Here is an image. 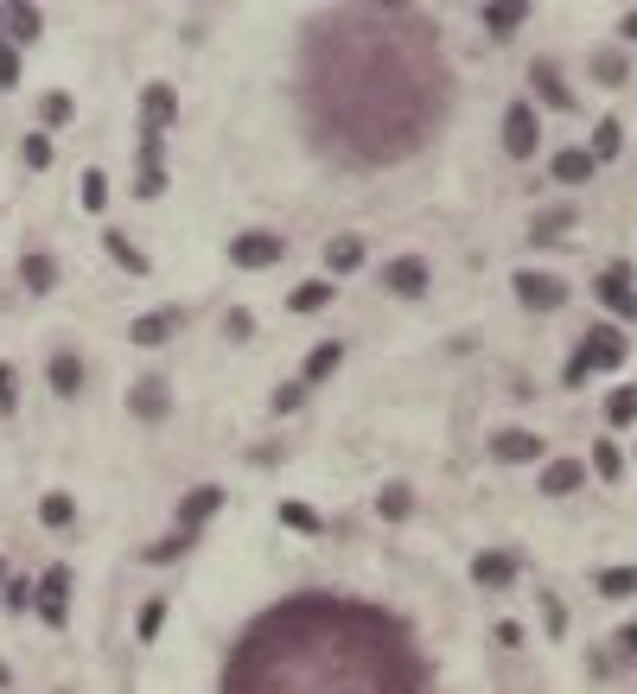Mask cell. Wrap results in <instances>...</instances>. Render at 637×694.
I'll list each match as a JSON object with an SVG mask.
<instances>
[{"label":"cell","instance_id":"cell-1","mask_svg":"<svg viewBox=\"0 0 637 694\" xmlns=\"http://www.w3.org/2000/svg\"><path fill=\"white\" fill-rule=\"evenodd\" d=\"M440 26L421 7L364 0L332 7L300 39L306 134L344 166H395L427 147L446 115Z\"/></svg>","mask_w":637,"mask_h":694},{"label":"cell","instance_id":"cell-2","mask_svg":"<svg viewBox=\"0 0 637 694\" xmlns=\"http://www.w3.org/2000/svg\"><path fill=\"white\" fill-rule=\"evenodd\" d=\"M223 694H427V663L383 605L294 593L243 631L223 663Z\"/></svg>","mask_w":637,"mask_h":694},{"label":"cell","instance_id":"cell-3","mask_svg":"<svg viewBox=\"0 0 637 694\" xmlns=\"http://www.w3.org/2000/svg\"><path fill=\"white\" fill-rule=\"evenodd\" d=\"M625 332H612V325H599V332H587V344H580L574 351V363H567L561 370V383H587L593 370H618V363H625Z\"/></svg>","mask_w":637,"mask_h":694},{"label":"cell","instance_id":"cell-4","mask_svg":"<svg viewBox=\"0 0 637 694\" xmlns=\"http://www.w3.org/2000/svg\"><path fill=\"white\" fill-rule=\"evenodd\" d=\"M32 586H39V593H32L39 618L51 624V631H64V624H71V567H64V561H51V567H45V574L32 580Z\"/></svg>","mask_w":637,"mask_h":694},{"label":"cell","instance_id":"cell-5","mask_svg":"<svg viewBox=\"0 0 637 694\" xmlns=\"http://www.w3.org/2000/svg\"><path fill=\"white\" fill-rule=\"evenodd\" d=\"M172 115H179V90H172V83H147V90H141V147H160L166 141Z\"/></svg>","mask_w":637,"mask_h":694},{"label":"cell","instance_id":"cell-6","mask_svg":"<svg viewBox=\"0 0 637 694\" xmlns=\"http://www.w3.org/2000/svg\"><path fill=\"white\" fill-rule=\"evenodd\" d=\"M536 147H542L536 109H529V102H510V109H504V153H510V160H529Z\"/></svg>","mask_w":637,"mask_h":694},{"label":"cell","instance_id":"cell-7","mask_svg":"<svg viewBox=\"0 0 637 694\" xmlns=\"http://www.w3.org/2000/svg\"><path fill=\"white\" fill-rule=\"evenodd\" d=\"M287 255V236H274V230H243L230 242V262L236 268H274Z\"/></svg>","mask_w":637,"mask_h":694},{"label":"cell","instance_id":"cell-8","mask_svg":"<svg viewBox=\"0 0 637 694\" xmlns=\"http://www.w3.org/2000/svg\"><path fill=\"white\" fill-rule=\"evenodd\" d=\"M593 300L606 306V312H618V319H637V287H631V268H625V262H612V268L593 281Z\"/></svg>","mask_w":637,"mask_h":694},{"label":"cell","instance_id":"cell-9","mask_svg":"<svg viewBox=\"0 0 637 694\" xmlns=\"http://www.w3.org/2000/svg\"><path fill=\"white\" fill-rule=\"evenodd\" d=\"M128 414H134V421H147V427H160L166 414H172V389H166V376H141V383L128 389Z\"/></svg>","mask_w":637,"mask_h":694},{"label":"cell","instance_id":"cell-10","mask_svg":"<svg viewBox=\"0 0 637 694\" xmlns=\"http://www.w3.org/2000/svg\"><path fill=\"white\" fill-rule=\"evenodd\" d=\"M223 510V484H198V491L179 497V529L185 535H204V523Z\"/></svg>","mask_w":637,"mask_h":694},{"label":"cell","instance_id":"cell-11","mask_svg":"<svg viewBox=\"0 0 637 694\" xmlns=\"http://www.w3.org/2000/svg\"><path fill=\"white\" fill-rule=\"evenodd\" d=\"M516 300H523L529 312H555V306L567 300V287L555 281V274H536V268H523V274H516Z\"/></svg>","mask_w":637,"mask_h":694},{"label":"cell","instance_id":"cell-12","mask_svg":"<svg viewBox=\"0 0 637 694\" xmlns=\"http://www.w3.org/2000/svg\"><path fill=\"white\" fill-rule=\"evenodd\" d=\"M491 459H497V465H529V459H542V433H529V427L491 433Z\"/></svg>","mask_w":637,"mask_h":694},{"label":"cell","instance_id":"cell-13","mask_svg":"<svg viewBox=\"0 0 637 694\" xmlns=\"http://www.w3.org/2000/svg\"><path fill=\"white\" fill-rule=\"evenodd\" d=\"M529 90H536V102H548V109H574V90H567V83H561V71H555V64H548V58H536V64H529Z\"/></svg>","mask_w":637,"mask_h":694},{"label":"cell","instance_id":"cell-14","mask_svg":"<svg viewBox=\"0 0 637 694\" xmlns=\"http://www.w3.org/2000/svg\"><path fill=\"white\" fill-rule=\"evenodd\" d=\"M383 281H389V293H402V300H421L427 293V262L421 255H395V262L383 268Z\"/></svg>","mask_w":637,"mask_h":694},{"label":"cell","instance_id":"cell-15","mask_svg":"<svg viewBox=\"0 0 637 694\" xmlns=\"http://www.w3.org/2000/svg\"><path fill=\"white\" fill-rule=\"evenodd\" d=\"M172 332H179V306H160V312H141V319H134V325H128V338H134V344H147V351H153V344H166Z\"/></svg>","mask_w":637,"mask_h":694},{"label":"cell","instance_id":"cell-16","mask_svg":"<svg viewBox=\"0 0 637 694\" xmlns=\"http://www.w3.org/2000/svg\"><path fill=\"white\" fill-rule=\"evenodd\" d=\"M510 580H516V561H510V554H497V548L472 554V586H491V593H504Z\"/></svg>","mask_w":637,"mask_h":694},{"label":"cell","instance_id":"cell-17","mask_svg":"<svg viewBox=\"0 0 637 694\" xmlns=\"http://www.w3.org/2000/svg\"><path fill=\"white\" fill-rule=\"evenodd\" d=\"M160 192H166L160 147H134V198H160Z\"/></svg>","mask_w":637,"mask_h":694},{"label":"cell","instance_id":"cell-18","mask_svg":"<svg viewBox=\"0 0 637 694\" xmlns=\"http://www.w3.org/2000/svg\"><path fill=\"white\" fill-rule=\"evenodd\" d=\"M102 249H109V255H115V268H128V274H134V281H147V274H153V262H147V249H134V242H128L122 230H102Z\"/></svg>","mask_w":637,"mask_h":694},{"label":"cell","instance_id":"cell-19","mask_svg":"<svg viewBox=\"0 0 637 694\" xmlns=\"http://www.w3.org/2000/svg\"><path fill=\"white\" fill-rule=\"evenodd\" d=\"M580 484H587V465L580 459H548V472H542L548 497H567V491H580Z\"/></svg>","mask_w":637,"mask_h":694},{"label":"cell","instance_id":"cell-20","mask_svg":"<svg viewBox=\"0 0 637 694\" xmlns=\"http://www.w3.org/2000/svg\"><path fill=\"white\" fill-rule=\"evenodd\" d=\"M548 172H555L561 185H587L599 166H593V153H587V147H567V153H555V160H548Z\"/></svg>","mask_w":637,"mask_h":694},{"label":"cell","instance_id":"cell-21","mask_svg":"<svg viewBox=\"0 0 637 694\" xmlns=\"http://www.w3.org/2000/svg\"><path fill=\"white\" fill-rule=\"evenodd\" d=\"M338 363H344V338L313 344V357H306V370H300V389H306V383H325V376H332Z\"/></svg>","mask_w":637,"mask_h":694},{"label":"cell","instance_id":"cell-22","mask_svg":"<svg viewBox=\"0 0 637 694\" xmlns=\"http://www.w3.org/2000/svg\"><path fill=\"white\" fill-rule=\"evenodd\" d=\"M45 383H51V395H77L83 389V357L77 351H58V357H51V370H45Z\"/></svg>","mask_w":637,"mask_h":694},{"label":"cell","instance_id":"cell-23","mask_svg":"<svg viewBox=\"0 0 637 694\" xmlns=\"http://www.w3.org/2000/svg\"><path fill=\"white\" fill-rule=\"evenodd\" d=\"M325 268L332 274H357L364 268V236H332L325 242Z\"/></svg>","mask_w":637,"mask_h":694},{"label":"cell","instance_id":"cell-24","mask_svg":"<svg viewBox=\"0 0 637 694\" xmlns=\"http://www.w3.org/2000/svg\"><path fill=\"white\" fill-rule=\"evenodd\" d=\"M0 26L13 32V45H32L45 32V13L39 7H7V13H0Z\"/></svg>","mask_w":637,"mask_h":694},{"label":"cell","instance_id":"cell-25","mask_svg":"<svg viewBox=\"0 0 637 694\" xmlns=\"http://www.w3.org/2000/svg\"><path fill=\"white\" fill-rule=\"evenodd\" d=\"M523 20H529V7H523V0H504V7L491 0V7H485V26H491V39H516V26H523Z\"/></svg>","mask_w":637,"mask_h":694},{"label":"cell","instance_id":"cell-26","mask_svg":"<svg viewBox=\"0 0 637 694\" xmlns=\"http://www.w3.org/2000/svg\"><path fill=\"white\" fill-rule=\"evenodd\" d=\"M618 147H625V121H612V115H606V121L593 128V147H587V153H593V166L618 160Z\"/></svg>","mask_w":637,"mask_h":694},{"label":"cell","instance_id":"cell-27","mask_svg":"<svg viewBox=\"0 0 637 694\" xmlns=\"http://www.w3.org/2000/svg\"><path fill=\"white\" fill-rule=\"evenodd\" d=\"M39 523H45V529H71V523H77L71 491H45V497H39Z\"/></svg>","mask_w":637,"mask_h":694},{"label":"cell","instance_id":"cell-28","mask_svg":"<svg viewBox=\"0 0 637 694\" xmlns=\"http://www.w3.org/2000/svg\"><path fill=\"white\" fill-rule=\"evenodd\" d=\"M20 281H26V293H51V287H58V262H51V255H26Z\"/></svg>","mask_w":637,"mask_h":694},{"label":"cell","instance_id":"cell-29","mask_svg":"<svg viewBox=\"0 0 637 694\" xmlns=\"http://www.w3.org/2000/svg\"><path fill=\"white\" fill-rule=\"evenodd\" d=\"M599 599H631L637 593V567H599Z\"/></svg>","mask_w":637,"mask_h":694},{"label":"cell","instance_id":"cell-30","mask_svg":"<svg viewBox=\"0 0 637 694\" xmlns=\"http://www.w3.org/2000/svg\"><path fill=\"white\" fill-rule=\"evenodd\" d=\"M325 306H332V281H306L287 293V312H325Z\"/></svg>","mask_w":637,"mask_h":694},{"label":"cell","instance_id":"cell-31","mask_svg":"<svg viewBox=\"0 0 637 694\" xmlns=\"http://www.w3.org/2000/svg\"><path fill=\"white\" fill-rule=\"evenodd\" d=\"M192 542H198V535H185V529H172V535H166V542H153V548H141V561H147V567H166V561H179V554H185V548H192Z\"/></svg>","mask_w":637,"mask_h":694},{"label":"cell","instance_id":"cell-32","mask_svg":"<svg viewBox=\"0 0 637 694\" xmlns=\"http://www.w3.org/2000/svg\"><path fill=\"white\" fill-rule=\"evenodd\" d=\"M408 510H415V491H408V484H389V491L376 497V516H383V523H402Z\"/></svg>","mask_w":637,"mask_h":694},{"label":"cell","instance_id":"cell-33","mask_svg":"<svg viewBox=\"0 0 637 694\" xmlns=\"http://www.w3.org/2000/svg\"><path fill=\"white\" fill-rule=\"evenodd\" d=\"M71 115H77V102L64 96V90H51V96L39 102V121H45V128H71Z\"/></svg>","mask_w":637,"mask_h":694},{"label":"cell","instance_id":"cell-34","mask_svg":"<svg viewBox=\"0 0 637 694\" xmlns=\"http://www.w3.org/2000/svg\"><path fill=\"white\" fill-rule=\"evenodd\" d=\"M160 624H166V599H147L141 612H134V637H141V644H153V637H160Z\"/></svg>","mask_w":637,"mask_h":694},{"label":"cell","instance_id":"cell-35","mask_svg":"<svg viewBox=\"0 0 637 694\" xmlns=\"http://www.w3.org/2000/svg\"><path fill=\"white\" fill-rule=\"evenodd\" d=\"M281 523L300 529V535H319V510H313V503H294V497H287V503H281Z\"/></svg>","mask_w":637,"mask_h":694},{"label":"cell","instance_id":"cell-36","mask_svg":"<svg viewBox=\"0 0 637 694\" xmlns=\"http://www.w3.org/2000/svg\"><path fill=\"white\" fill-rule=\"evenodd\" d=\"M593 71H599V83H625L631 64H625V51H593Z\"/></svg>","mask_w":637,"mask_h":694},{"label":"cell","instance_id":"cell-37","mask_svg":"<svg viewBox=\"0 0 637 694\" xmlns=\"http://www.w3.org/2000/svg\"><path fill=\"white\" fill-rule=\"evenodd\" d=\"M77 198H83V211H102V204H109V179L90 166V172H83V185H77Z\"/></svg>","mask_w":637,"mask_h":694},{"label":"cell","instance_id":"cell-38","mask_svg":"<svg viewBox=\"0 0 637 694\" xmlns=\"http://www.w3.org/2000/svg\"><path fill=\"white\" fill-rule=\"evenodd\" d=\"M606 421H612V427H631V421H637V389H612Z\"/></svg>","mask_w":637,"mask_h":694},{"label":"cell","instance_id":"cell-39","mask_svg":"<svg viewBox=\"0 0 637 694\" xmlns=\"http://www.w3.org/2000/svg\"><path fill=\"white\" fill-rule=\"evenodd\" d=\"M593 472L606 478V484H618V472H625V459H618V446H612V440H599V446H593Z\"/></svg>","mask_w":637,"mask_h":694},{"label":"cell","instance_id":"cell-40","mask_svg":"<svg viewBox=\"0 0 637 694\" xmlns=\"http://www.w3.org/2000/svg\"><path fill=\"white\" fill-rule=\"evenodd\" d=\"M20 160H26L32 172H45V166H51V141H45V134H26V141H20Z\"/></svg>","mask_w":637,"mask_h":694},{"label":"cell","instance_id":"cell-41","mask_svg":"<svg viewBox=\"0 0 637 694\" xmlns=\"http://www.w3.org/2000/svg\"><path fill=\"white\" fill-rule=\"evenodd\" d=\"M13 408H20V370L0 363V414H13Z\"/></svg>","mask_w":637,"mask_h":694},{"label":"cell","instance_id":"cell-42","mask_svg":"<svg viewBox=\"0 0 637 694\" xmlns=\"http://www.w3.org/2000/svg\"><path fill=\"white\" fill-rule=\"evenodd\" d=\"M542 631H548V637H561V631H567V605H561L555 593H542Z\"/></svg>","mask_w":637,"mask_h":694},{"label":"cell","instance_id":"cell-43","mask_svg":"<svg viewBox=\"0 0 637 694\" xmlns=\"http://www.w3.org/2000/svg\"><path fill=\"white\" fill-rule=\"evenodd\" d=\"M0 605H7V612H26L32 605V580H7L0 586Z\"/></svg>","mask_w":637,"mask_h":694},{"label":"cell","instance_id":"cell-44","mask_svg":"<svg viewBox=\"0 0 637 694\" xmlns=\"http://www.w3.org/2000/svg\"><path fill=\"white\" fill-rule=\"evenodd\" d=\"M223 332H230L236 344H243V338L255 332V312H249V306H236V312H223Z\"/></svg>","mask_w":637,"mask_h":694},{"label":"cell","instance_id":"cell-45","mask_svg":"<svg viewBox=\"0 0 637 694\" xmlns=\"http://www.w3.org/2000/svg\"><path fill=\"white\" fill-rule=\"evenodd\" d=\"M13 83H20V51L0 39V90H13Z\"/></svg>","mask_w":637,"mask_h":694},{"label":"cell","instance_id":"cell-46","mask_svg":"<svg viewBox=\"0 0 637 694\" xmlns=\"http://www.w3.org/2000/svg\"><path fill=\"white\" fill-rule=\"evenodd\" d=\"M300 402H306V389H300V383H281V389H274V402H268V408H274V414H294Z\"/></svg>","mask_w":637,"mask_h":694},{"label":"cell","instance_id":"cell-47","mask_svg":"<svg viewBox=\"0 0 637 694\" xmlns=\"http://www.w3.org/2000/svg\"><path fill=\"white\" fill-rule=\"evenodd\" d=\"M567 223H574V211H548V217H542V223H536V230H529V236H536V242H548V236H561Z\"/></svg>","mask_w":637,"mask_h":694},{"label":"cell","instance_id":"cell-48","mask_svg":"<svg viewBox=\"0 0 637 694\" xmlns=\"http://www.w3.org/2000/svg\"><path fill=\"white\" fill-rule=\"evenodd\" d=\"M497 644L516 650V644H523V624H510V618H504V624H497Z\"/></svg>","mask_w":637,"mask_h":694},{"label":"cell","instance_id":"cell-49","mask_svg":"<svg viewBox=\"0 0 637 694\" xmlns=\"http://www.w3.org/2000/svg\"><path fill=\"white\" fill-rule=\"evenodd\" d=\"M618 637H625V656H637V618L625 624V631H618Z\"/></svg>","mask_w":637,"mask_h":694},{"label":"cell","instance_id":"cell-50","mask_svg":"<svg viewBox=\"0 0 637 694\" xmlns=\"http://www.w3.org/2000/svg\"><path fill=\"white\" fill-rule=\"evenodd\" d=\"M625 45H637V7L625 13Z\"/></svg>","mask_w":637,"mask_h":694},{"label":"cell","instance_id":"cell-51","mask_svg":"<svg viewBox=\"0 0 637 694\" xmlns=\"http://www.w3.org/2000/svg\"><path fill=\"white\" fill-rule=\"evenodd\" d=\"M0 586H7V561H0Z\"/></svg>","mask_w":637,"mask_h":694}]
</instances>
